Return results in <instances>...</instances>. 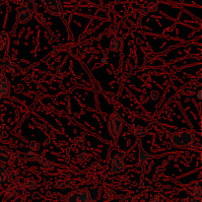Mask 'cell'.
Segmentation results:
<instances>
[{
    "label": "cell",
    "instance_id": "7a4b0ae2",
    "mask_svg": "<svg viewBox=\"0 0 202 202\" xmlns=\"http://www.w3.org/2000/svg\"><path fill=\"white\" fill-rule=\"evenodd\" d=\"M44 7L49 14L53 16H58L62 13V6L59 0H49L44 3Z\"/></svg>",
    "mask_w": 202,
    "mask_h": 202
},
{
    "label": "cell",
    "instance_id": "2e32d148",
    "mask_svg": "<svg viewBox=\"0 0 202 202\" xmlns=\"http://www.w3.org/2000/svg\"><path fill=\"white\" fill-rule=\"evenodd\" d=\"M149 202H164V200L161 199V198H159L158 196H155V197H153Z\"/></svg>",
    "mask_w": 202,
    "mask_h": 202
},
{
    "label": "cell",
    "instance_id": "5b68a950",
    "mask_svg": "<svg viewBox=\"0 0 202 202\" xmlns=\"http://www.w3.org/2000/svg\"><path fill=\"white\" fill-rule=\"evenodd\" d=\"M123 45V40L121 38H114L111 44V49L113 51H119L121 48H122Z\"/></svg>",
    "mask_w": 202,
    "mask_h": 202
},
{
    "label": "cell",
    "instance_id": "6da1fadb",
    "mask_svg": "<svg viewBox=\"0 0 202 202\" xmlns=\"http://www.w3.org/2000/svg\"><path fill=\"white\" fill-rule=\"evenodd\" d=\"M67 202H91L90 193L87 189L73 191L67 196Z\"/></svg>",
    "mask_w": 202,
    "mask_h": 202
},
{
    "label": "cell",
    "instance_id": "603a6c76",
    "mask_svg": "<svg viewBox=\"0 0 202 202\" xmlns=\"http://www.w3.org/2000/svg\"><path fill=\"white\" fill-rule=\"evenodd\" d=\"M8 1V0H0V5H3Z\"/></svg>",
    "mask_w": 202,
    "mask_h": 202
},
{
    "label": "cell",
    "instance_id": "cb8c5ba5",
    "mask_svg": "<svg viewBox=\"0 0 202 202\" xmlns=\"http://www.w3.org/2000/svg\"><path fill=\"white\" fill-rule=\"evenodd\" d=\"M102 62H103V64H106V63H107V62H108V60H107V59H106V58H103V60H102Z\"/></svg>",
    "mask_w": 202,
    "mask_h": 202
},
{
    "label": "cell",
    "instance_id": "484cf974",
    "mask_svg": "<svg viewBox=\"0 0 202 202\" xmlns=\"http://www.w3.org/2000/svg\"><path fill=\"white\" fill-rule=\"evenodd\" d=\"M140 186H141L142 188H144V182H141V183H140Z\"/></svg>",
    "mask_w": 202,
    "mask_h": 202
},
{
    "label": "cell",
    "instance_id": "9a60e30c",
    "mask_svg": "<svg viewBox=\"0 0 202 202\" xmlns=\"http://www.w3.org/2000/svg\"><path fill=\"white\" fill-rule=\"evenodd\" d=\"M66 183H67V186L69 188H74L75 186H76V182H75L73 180H67Z\"/></svg>",
    "mask_w": 202,
    "mask_h": 202
},
{
    "label": "cell",
    "instance_id": "4fadbf2b",
    "mask_svg": "<svg viewBox=\"0 0 202 202\" xmlns=\"http://www.w3.org/2000/svg\"><path fill=\"white\" fill-rule=\"evenodd\" d=\"M80 159L82 161H89L90 158H89V155L87 152H82L80 154Z\"/></svg>",
    "mask_w": 202,
    "mask_h": 202
},
{
    "label": "cell",
    "instance_id": "ffe728a7",
    "mask_svg": "<svg viewBox=\"0 0 202 202\" xmlns=\"http://www.w3.org/2000/svg\"><path fill=\"white\" fill-rule=\"evenodd\" d=\"M120 202H132V198L131 197H126V198L121 200Z\"/></svg>",
    "mask_w": 202,
    "mask_h": 202
},
{
    "label": "cell",
    "instance_id": "52a82bcc",
    "mask_svg": "<svg viewBox=\"0 0 202 202\" xmlns=\"http://www.w3.org/2000/svg\"><path fill=\"white\" fill-rule=\"evenodd\" d=\"M90 193V198H91V201H97L98 197H99L100 195V188L99 187H94L91 189V192Z\"/></svg>",
    "mask_w": 202,
    "mask_h": 202
},
{
    "label": "cell",
    "instance_id": "ba28073f",
    "mask_svg": "<svg viewBox=\"0 0 202 202\" xmlns=\"http://www.w3.org/2000/svg\"><path fill=\"white\" fill-rule=\"evenodd\" d=\"M9 181H10V177L8 175V172H6L3 169L0 168V181L5 183V182H8Z\"/></svg>",
    "mask_w": 202,
    "mask_h": 202
},
{
    "label": "cell",
    "instance_id": "d4e9b609",
    "mask_svg": "<svg viewBox=\"0 0 202 202\" xmlns=\"http://www.w3.org/2000/svg\"><path fill=\"white\" fill-rule=\"evenodd\" d=\"M174 158H175V156H174V155H172V156H170V157H169V159H170V160H172Z\"/></svg>",
    "mask_w": 202,
    "mask_h": 202
},
{
    "label": "cell",
    "instance_id": "8fae6325",
    "mask_svg": "<svg viewBox=\"0 0 202 202\" xmlns=\"http://www.w3.org/2000/svg\"><path fill=\"white\" fill-rule=\"evenodd\" d=\"M146 9L148 11V13L149 12H155V11L158 10V5L156 2H150L146 6Z\"/></svg>",
    "mask_w": 202,
    "mask_h": 202
},
{
    "label": "cell",
    "instance_id": "7c38bea8",
    "mask_svg": "<svg viewBox=\"0 0 202 202\" xmlns=\"http://www.w3.org/2000/svg\"><path fill=\"white\" fill-rule=\"evenodd\" d=\"M134 133L137 137H143L144 135H145V132H144V129H143L142 126H136Z\"/></svg>",
    "mask_w": 202,
    "mask_h": 202
},
{
    "label": "cell",
    "instance_id": "44dd1931",
    "mask_svg": "<svg viewBox=\"0 0 202 202\" xmlns=\"http://www.w3.org/2000/svg\"><path fill=\"white\" fill-rule=\"evenodd\" d=\"M34 198H40V194H39V193H34Z\"/></svg>",
    "mask_w": 202,
    "mask_h": 202
},
{
    "label": "cell",
    "instance_id": "30bf717a",
    "mask_svg": "<svg viewBox=\"0 0 202 202\" xmlns=\"http://www.w3.org/2000/svg\"><path fill=\"white\" fill-rule=\"evenodd\" d=\"M15 196V191L12 187H8L5 190V194H4V199H8V198H12Z\"/></svg>",
    "mask_w": 202,
    "mask_h": 202
},
{
    "label": "cell",
    "instance_id": "5bb4252c",
    "mask_svg": "<svg viewBox=\"0 0 202 202\" xmlns=\"http://www.w3.org/2000/svg\"><path fill=\"white\" fill-rule=\"evenodd\" d=\"M55 186L58 187V188H63L65 186V182L63 181L62 180H57L56 182H55Z\"/></svg>",
    "mask_w": 202,
    "mask_h": 202
},
{
    "label": "cell",
    "instance_id": "3957f363",
    "mask_svg": "<svg viewBox=\"0 0 202 202\" xmlns=\"http://www.w3.org/2000/svg\"><path fill=\"white\" fill-rule=\"evenodd\" d=\"M33 17V12L32 11L25 7L22 6L18 9V14H17V21L19 23H22V24H25L28 21H30Z\"/></svg>",
    "mask_w": 202,
    "mask_h": 202
},
{
    "label": "cell",
    "instance_id": "8992f818",
    "mask_svg": "<svg viewBox=\"0 0 202 202\" xmlns=\"http://www.w3.org/2000/svg\"><path fill=\"white\" fill-rule=\"evenodd\" d=\"M8 34L5 32H0V51L7 48L8 45Z\"/></svg>",
    "mask_w": 202,
    "mask_h": 202
},
{
    "label": "cell",
    "instance_id": "7402d4cb",
    "mask_svg": "<svg viewBox=\"0 0 202 202\" xmlns=\"http://www.w3.org/2000/svg\"><path fill=\"white\" fill-rule=\"evenodd\" d=\"M201 94H202V92L199 90V91H198V93H197V97H198V99H199V100H201Z\"/></svg>",
    "mask_w": 202,
    "mask_h": 202
},
{
    "label": "cell",
    "instance_id": "277c9868",
    "mask_svg": "<svg viewBox=\"0 0 202 202\" xmlns=\"http://www.w3.org/2000/svg\"><path fill=\"white\" fill-rule=\"evenodd\" d=\"M9 93V82L4 76H0V99L7 97Z\"/></svg>",
    "mask_w": 202,
    "mask_h": 202
},
{
    "label": "cell",
    "instance_id": "d6986e66",
    "mask_svg": "<svg viewBox=\"0 0 202 202\" xmlns=\"http://www.w3.org/2000/svg\"><path fill=\"white\" fill-rule=\"evenodd\" d=\"M12 202H24V200H23L22 197H16Z\"/></svg>",
    "mask_w": 202,
    "mask_h": 202
},
{
    "label": "cell",
    "instance_id": "9c48e42d",
    "mask_svg": "<svg viewBox=\"0 0 202 202\" xmlns=\"http://www.w3.org/2000/svg\"><path fill=\"white\" fill-rule=\"evenodd\" d=\"M26 184H27V186L29 187V189H31V190H36L38 188V183H37L36 181L34 180V178H29V180H27Z\"/></svg>",
    "mask_w": 202,
    "mask_h": 202
},
{
    "label": "cell",
    "instance_id": "ac0fdd59",
    "mask_svg": "<svg viewBox=\"0 0 202 202\" xmlns=\"http://www.w3.org/2000/svg\"><path fill=\"white\" fill-rule=\"evenodd\" d=\"M158 96H159V93H158V92H155V91H153L152 93H151V97H152V99H153V100L157 99Z\"/></svg>",
    "mask_w": 202,
    "mask_h": 202
},
{
    "label": "cell",
    "instance_id": "e0dca14e",
    "mask_svg": "<svg viewBox=\"0 0 202 202\" xmlns=\"http://www.w3.org/2000/svg\"><path fill=\"white\" fill-rule=\"evenodd\" d=\"M188 202H201V198L200 197H197V196H194L191 199H189Z\"/></svg>",
    "mask_w": 202,
    "mask_h": 202
}]
</instances>
